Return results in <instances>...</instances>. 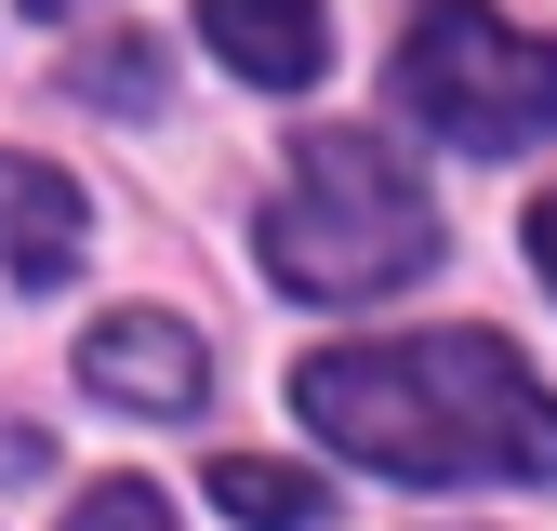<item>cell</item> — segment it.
<instances>
[{
  "mask_svg": "<svg viewBox=\"0 0 557 531\" xmlns=\"http://www.w3.org/2000/svg\"><path fill=\"white\" fill-rule=\"evenodd\" d=\"M531 266H544V293H557V186L531 199Z\"/></svg>",
  "mask_w": 557,
  "mask_h": 531,
  "instance_id": "30bf717a",
  "label": "cell"
},
{
  "mask_svg": "<svg viewBox=\"0 0 557 531\" xmlns=\"http://www.w3.org/2000/svg\"><path fill=\"white\" fill-rule=\"evenodd\" d=\"M199 479H213V505L239 531H319L332 518V479H319V465H278V452H213Z\"/></svg>",
  "mask_w": 557,
  "mask_h": 531,
  "instance_id": "52a82bcc",
  "label": "cell"
},
{
  "mask_svg": "<svg viewBox=\"0 0 557 531\" xmlns=\"http://www.w3.org/2000/svg\"><path fill=\"white\" fill-rule=\"evenodd\" d=\"M438 266V186L385 133H293V186L265 199V280L306 306H385Z\"/></svg>",
  "mask_w": 557,
  "mask_h": 531,
  "instance_id": "7a4b0ae2",
  "label": "cell"
},
{
  "mask_svg": "<svg viewBox=\"0 0 557 531\" xmlns=\"http://www.w3.org/2000/svg\"><path fill=\"white\" fill-rule=\"evenodd\" d=\"M81 239H94L81 186H66L53 160H14V147H0V266H14L27 293H53L66 266H81Z\"/></svg>",
  "mask_w": 557,
  "mask_h": 531,
  "instance_id": "8992f818",
  "label": "cell"
},
{
  "mask_svg": "<svg viewBox=\"0 0 557 531\" xmlns=\"http://www.w3.org/2000/svg\"><path fill=\"white\" fill-rule=\"evenodd\" d=\"M398 120L465 160H518L557 133V40L492 14V0H411L398 40Z\"/></svg>",
  "mask_w": 557,
  "mask_h": 531,
  "instance_id": "3957f363",
  "label": "cell"
},
{
  "mask_svg": "<svg viewBox=\"0 0 557 531\" xmlns=\"http://www.w3.org/2000/svg\"><path fill=\"white\" fill-rule=\"evenodd\" d=\"M199 40H213L239 81H265V94H306L332 66V14L319 0H199Z\"/></svg>",
  "mask_w": 557,
  "mask_h": 531,
  "instance_id": "5b68a950",
  "label": "cell"
},
{
  "mask_svg": "<svg viewBox=\"0 0 557 531\" xmlns=\"http://www.w3.org/2000/svg\"><path fill=\"white\" fill-rule=\"evenodd\" d=\"M293 412L372 465V479H425V492H478V479H557V385L505 346V332H385V346H332L293 372Z\"/></svg>",
  "mask_w": 557,
  "mask_h": 531,
  "instance_id": "6da1fadb",
  "label": "cell"
},
{
  "mask_svg": "<svg viewBox=\"0 0 557 531\" xmlns=\"http://www.w3.org/2000/svg\"><path fill=\"white\" fill-rule=\"evenodd\" d=\"M81 385L107 398V412H160V425H186L199 398H213V359H199V332H186L173 306H107V319L81 332Z\"/></svg>",
  "mask_w": 557,
  "mask_h": 531,
  "instance_id": "277c9868",
  "label": "cell"
},
{
  "mask_svg": "<svg viewBox=\"0 0 557 531\" xmlns=\"http://www.w3.org/2000/svg\"><path fill=\"white\" fill-rule=\"evenodd\" d=\"M81 94H94V107H160V94H173V66H160L147 40H133V27H120L107 53H81Z\"/></svg>",
  "mask_w": 557,
  "mask_h": 531,
  "instance_id": "ba28073f",
  "label": "cell"
},
{
  "mask_svg": "<svg viewBox=\"0 0 557 531\" xmlns=\"http://www.w3.org/2000/svg\"><path fill=\"white\" fill-rule=\"evenodd\" d=\"M27 14H81V0H27Z\"/></svg>",
  "mask_w": 557,
  "mask_h": 531,
  "instance_id": "8fae6325",
  "label": "cell"
},
{
  "mask_svg": "<svg viewBox=\"0 0 557 531\" xmlns=\"http://www.w3.org/2000/svg\"><path fill=\"white\" fill-rule=\"evenodd\" d=\"M66 531H173V505H160L147 479H94L81 505H66Z\"/></svg>",
  "mask_w": 557,
  "mask_h": 531,
  "instance_id": "9c48e42d",
  "label": "cell"
}]
</instances>
